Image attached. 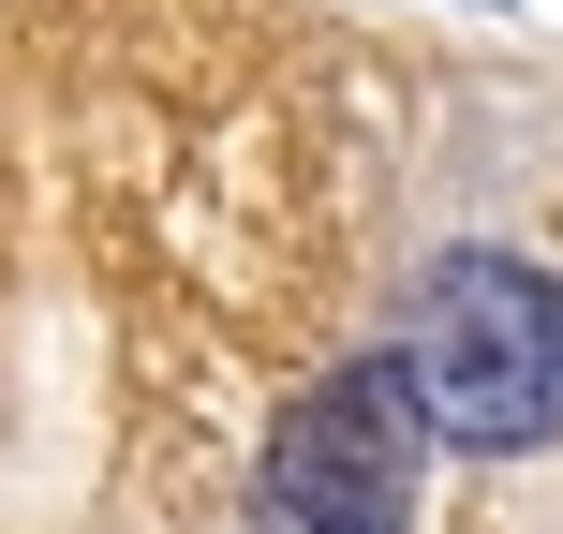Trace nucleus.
<instances>
[{"label":"nucleus","instance_id":"f257e3e1","mask_svg":"<svg viewBox=\"0 0 563 534\" xmlns=\"http://www.w3.org/2000/svg\"><path fill=\"white\" fill-rule=\"evenodd\" d=\"M400 371H416L430 431L475 446V460L563 446V282L534 253H445V268L416 282Z\"/></svg>","mask_w":563,"mask_h":534},{"label":"nucleus","instance_id":"f03ea898","mask_svg":"<svg viewBox=\"0 0 563 534\" xmlns=\"http://www.w3.org/2000/svg\"><path fill=\"white\" fill-rule=\"evenodd\" d=\"M416 476H430L416 371L356 357V371L282 401V431L253 460V534H416Z\"/></svg>","mask_w":563,"mask_h":534}]
</instances>
